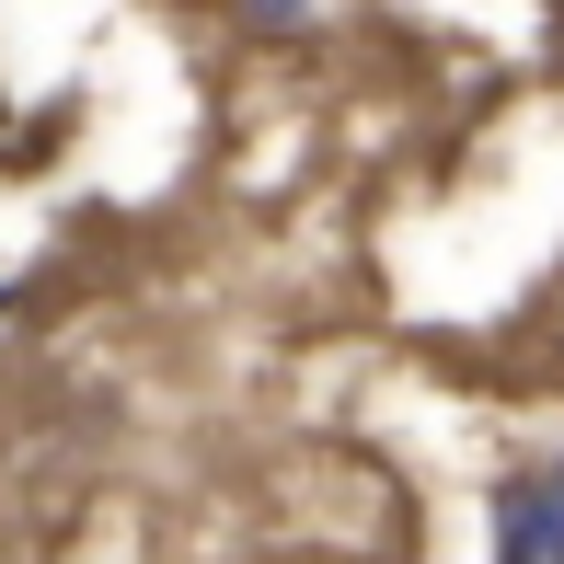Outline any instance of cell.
I'll return each instance as SVG.
<instances>
[{
    "label": "cell",
    "instance_id": "obj_1",
    "mask_svg": "<svg viewBox=\"0 0 564 564\" xmlns=\"http://www.w3.org/2000/svg\"><path fill=\"white\" fill-rule=\"evenodd\" d=\"M496 564H564V449L507 473L496 496Z\"/></svg>",
    "mask_w": 564,
    "mask_h": 564
},
{
    "label": "cell",
    "instance_id": "obj_2",
    "mask_svg": "<svg viewBox=\"0 0 564 564\" xmlns=\"http://www.w3.org/2000/svg\"><path fill=\"white\" fill-rule=\"evenodd\" d=\"M242 12H265V23H300V12H312V0H242Z\"/></svg>",
    "mask_w": 564,
    "mask_h": 564
},
{
    "label": "cell",
    "instance_id": "obj_3",
    "mask_svg": "<svg viewBox=\"0 0 564 564\" xmlns=\"http://www.w3.org/2000/svg\"><path fill=\"white\" fill-rule=\"evenodd\" d=\"M0 127H12V93H0Z\"/></svg>",
    "mask_w": 564,
    "mask_h": 564
}]
</instances>
